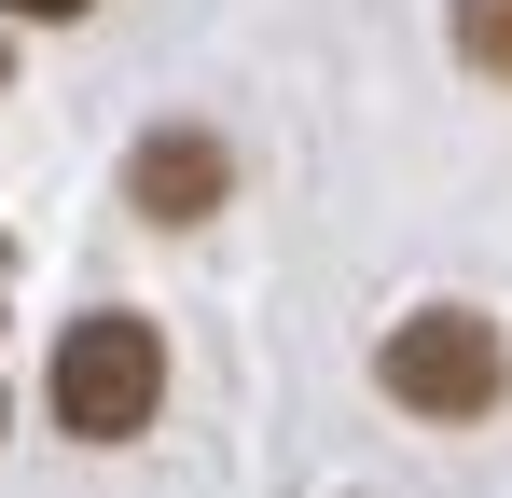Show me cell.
<instances>
[{"instance_id": "cell-8", "label": "cell", "mask_w": 512, "mask_h": 498, "mask_svg": "<svg viewBox=\"0 0 512 498\" xmlns=\"http://www.w3.org/2000/svg\"><path fill=\"white\" fill-rule=\"evenodd\" d=\"M0 429H14V402H0Z\"/></svg>"}, {"instance_id": "cell-3", "label": "cell", "mask_w": 512, "mask_h": 498, "mask_svg": "<svg viewBox=\"0 0 512 498\" xmlns=\"http://www.w3.org/2000/svg\"><path fill=\"white\" fill-rule=\"evenodd\" d=\"M125 208H139L153 236L222 222V208H236V139H222V125H153V139L125 153Z\"/></svg>"}, {"instance_id": "cell-7", "label": "cell", "mask_w": 512, "mask_h": 498, "mask_svg": "<svg viewBox=\"0 0 512 498\" xmlns=\"http://www.w3.org/2000/svg\"><path fill=\"white\" fill-rule=\"evenodd\" d=\"M0 97H14V56H0Z\"/></svg>"}, {"instance_id": "cell-4", "label": "cell", "mask_w": 512, "mask_h": 498, "mask_svg": "<svg viewBox=\"0 0 512 498\" xmlns=\"http://www.w3.org/2000/svg\"><path fill=\"white\" fill-rule=\"evenodd\" d=\"M457 70L512 83V0H457Z\"/></svg>"}, {"instance_id": "cell-1", "label": "cell", "mask_w": 512, "mask_h": 498, "mask_svg": "<svg viewBox=\"0 0 512 498\" xmlns=\"http://www.w3.org/2000/svg\"><path fill=\"white\" fill-rule=\"evenodd\" d=\"M374 402L416 429H485L512 402V332L485 305H402L374 332Z\"/></svg>"}, {"instance_id": "cell-6", "label": "cell", "mask_w": 512, "mask_h": 498, "mask_svg": "<svg viewBox=\"0 0 512 498\" xmlns=\"http://www.w3.org/2000/svg\"><path fill=\"white\" fill-rule=\"evenodd\" d=\"M0 305H14V249H0Z\"/></svg>"}, {"instance_id": "cell-5", "label": "cell", "mask_w": 512, "mask_h": 498, "mask_svg": "<svg viewBox=\"0 0 512 498\" xmlns=\"http://www.w3.org/2000/svg\"><path fill=\"white\" fill-rule=\"evenodd\" d=\"M14 28H70V14H97V0H0Z\"/></svg>"}, {"instance_id": "cell-2", "label": "cell", "mask_w": 512, "mask_h": 498, "mask_svg": "<svg viewBox=\"0 0 512 498\" xmlns=\"http://www.w3.org/2000/svg\"><path fill=\"white\" fill-rule=\"evenodd\" d=\"M42 415L70 429V443H139L153 415H167V332L139 319V305H84V319L56 332V360H42Z\"/></svg>"}]
</instances>
